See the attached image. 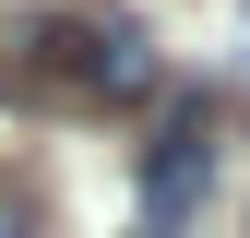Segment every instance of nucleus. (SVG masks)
<instances>
[{
	"label": "nucleus",
	"instance_id": "1",
	"mask_svg": "<svg viewBox=\"0 0 250 238\" xmlns=\"http://www.w3.org/2000/svg\"><path fill=\"white\" fill-rule=\"evenodd\" d=\"M0 96H24V107H131V96H155V48L107 12H36V24H12Z\"/></svg>",
	"mask_w": 250,
	"mask_h": 238
},
{
	"label": "nucleus",
	"instance_id": "2",
	"mask_svg": "<svg viewBox=\"0 0 250 238\" xmlns=\"http://www.w3.org/2000/svg\"><path fill=\"white\" fill-rule=\"evenodd\" d=\"M203 178H214V119H203V96H179V107H167V131H155V155H143V202H155V226L191 215Z\"/></svg>",
	"mask_w": 250,
	"mask_h": 238
},
{
	"label": "nucleus",
	"instance_id": "3",
	"mask_svg": "<svg viewBox=\"0 0 250 238\" xmlns=\"http://www.w3.org/2000/svg\"><path fill=\"white\" fill-rule=\"evenodd\" d=\"M0 238H36V215H24V191H0Z\"/></svg>",
	"mask_w": 250,
	"mask_h": 238
}]
</instances>
